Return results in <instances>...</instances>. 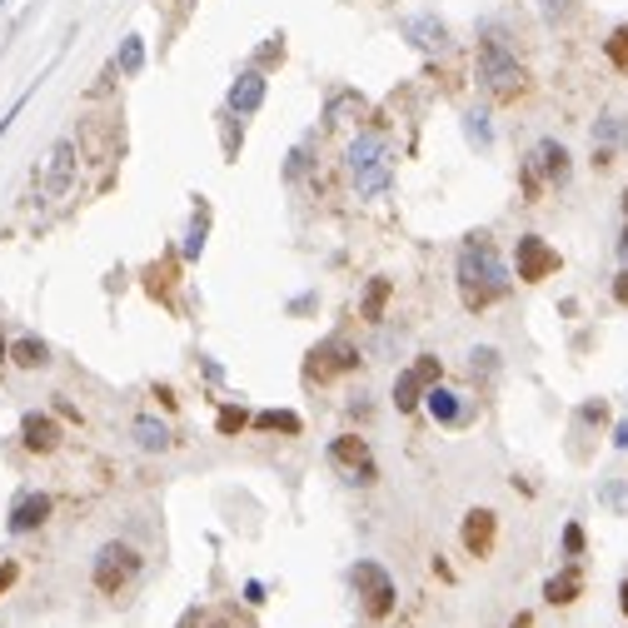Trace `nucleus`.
Instances as JSON below:
<instances>
[{
  "instance_id": "1",
  "label": "nucleus",
  "mask_w": 628,
  "mask_h": 628,
  "mask_svg": "<svg viewBox=\"0 0 628 628\" xmlns=\"http://www.w3.org/2000/svg\"><path fill=\"white\" fill-rule=\"evenodd\" d=\"M459 294L469 310H489L494 300H504L509 294V270L504 260H499L494 240L489 235H469L459 250Z\"/></svg>"
},
{
  "instance_id": "2",
  "label": "nucleus",
  "mask_w": 628,
  "mask_h": 628,
  "mask_svg": "<svg viewBox=\"0 0 628 628\" xmlns=\"http://www.w3.org/2000/svg\"><path fill=\"white\" fill-rule=\"evenodd\" d=\"M479 85H484V95H494V100H514V95L524 90V66H519L514 50L499 36L479 40Z\"/></svg>"
},
{
  "instance_id": "3",
  "label": "nucleus",
  "mask_w": 628,
  "mask_h": 628,
  "mask_svg": "<svg viewBox=\"0 0 628 628\" xmlns=\"http://www.w3.org/2000/svg\"><path fill=\"white\" fill-rule=\"evenodd\" d=\"M349 175H355V190L359 195H385L389 190V145L385 135L365 130L355 145H349Z\"/></svg>"
},
{
  "instance_id": "4",
  "label": "nucleus",
  "mask_w": 628,
  "mask_h": 628,
  "mask_svg": "<svg viewBox=\"0 0 628 628\" xmlns=\"http://www.w3.org/2000/svg\"><path fill=\"white\" fill-rule=\"evenodd\" d=\"M349 583L359 589L369 619H389V609H394V579H389V569H379L375 559H359L355 569H349Z\"/></svg>"
},
{
  "instance_id": "5",
  "label": "nucleus",
  "mask_w": 628,
  "mask_h": 628,
  "mask_svg": "<svg viewBox=\"0 0 628 628\" xmlns=\"http://www.w3.org/2000/svg\"><path fill=\"white\" fill-rule=\"evenodd\" d=\"M140 569H145V559L130 544H105L100 553H95V589H100V593H120Z\"/></svg>"
},
{
  "instance_id": "6",
  "label": "nucleus",
  "mask_w": 628,
  "mask_h": 628,
  "mask_svg": "<svg viewBox=\"0 0 628 628\" xmlns=\"http://www.w3.org/2000/svg\"><path fill=\"white\" fill-rule=\"evenodd\" d=\"M355 365H359V349L349 345V339H324V345H314L310 359H304V379H314V385H329V379L349 375Z\"/></svg>"
},
{
  "instance_id": "7",
  "label": "nucleus",
  "mask_w": 628,
  "mask_h": 628,
  "mask_svg": "<svg viewBox=\"0 0 628 628\" xmlns=\"http://www.w3.org/2000/svg\"><path fill=\"white\" fill-rule=\"evenodd\" d=\"M524 180H529V200L539 195V185H563L569 180V150H563L559 140H539L534 145V160H529V170H524Z\"/></svg>"
},
{
  "instance_id": "8",
  "label": "nucleus",
  "mask_w": 628,
  "mask_h": 628,
  "mask_svg": "<svg viewBox=\"0 0 628 628\" xmlns=\"http://www.w3.org/2000/svg\"><path fill=\"white\" fill-rule=\"evenodd\" d=\"M329 459L355 479V484H375V474H379L375 469V454H369V444L359 439V434H339V439L329 444Z\"/></svg>"
},
{
  "instance_id": "9",
  "label": "nucleus",
  "mask_w": 628,
  "mask_h": 628,
  "mask_svg": "<svg viewBox=\"0 0 628 628\" xmlns=\"http://www.w3.org/2000/svg\"><path fill=\"white\" fill-rule=\"evenodd\" d=\"M514 274H519V280H529V284L559 274V250H549L539 235H524V240H519V250H514Z\"/></svg>"
},
{
  "instance_id": "10",
  "label": "nucleus",
  "mask_w": 628,
  "mask_h": 628,
  "mask_svg": "<svg viewBox=\"0 0 628 628\" xmlns=\"http://www.w3.org/2000/svg\"><path fill=\"white\" fill-rule=\"evenodd\" d=\"M70 185H76V140H56L46 165V195L50 200H66Z\"/></svg>"
},
{
  "instance_id": "11",
  "label": "nucleus",
  "mask_w": 628,
  "mask_h": 628,
  "mask_svg": "<svg viewBox=\"0 0 628 628\" xmlns=\"http://www.w3.org/2000/svg\"><path fill=\"white\" fill-rule=\"evenodd\" d=\"M459 539H464V549H469L474 559H489V553H494V539H499L494 509H469V519H464Z\"/></svg>"
},
{
  "instance_id": "12",
  "label": "nucleus",
  "mask_w": 628,
  "mask_h": 628,
  "mask_svg": "<svg viewBox=\"0 0 628 628\" xmlns=\"http://www.w3.org/2000/svg\"><path fill=\"white\" fill-rule=\"evenodd\" d=\"M20 439H26L30 454H50L60 444V424L50 419V414H26V419H20Z\"/></svg>"
},
{
  "instance_id": "13",
  "label": "nucleus",
  "mask_w": 628,
  "mask_h": 628,
  "mask_svg": "<svg viewBox=\"0 0 628 628\" xmlns=\"http://www.w3.org/2000/svg\"><path fill=\"white\" fill-rule=\"evenodd\" d=\"M264 90H270V85H264L260 70H244V76L230 85V115H254L264 105Z\"/></svg>"
},
{
  "instance_id": "14",
  "label": "nucleus",
  "mask_w": 628,
  "mask_h": 628,
  "mask_svg": "<svg viewBox=\"0 0 628 628\" xmlns=\"http://www.w3.org/2000/svg\"><path fill=\"white\" fill-rule=\"evenodd\" d=\"M50 519V494H20L15 509H10V534H26V529H40Z\"/></svg>"
},
{
  "instance_id": "15",
  "label": "nucleus",
  "mask_w": 628,
  "mask_h": 628,
  "mask_svg": "<svg viewBox=\"0 0 628 628\" xmlns=\"http://www.w3.org/2000/svg\"><path fill=\"white\" fill-rule=\"evenodd\" d=\"M609 145H613V150H623V145H628L623 115H603V120L593 125V165H609Z\"/></svg>"
},
{
  "instance_id": "16",
  "label": "nucleus",
  "mask_w": 628,
  "mask_h": 628,
  "mask_svg": "<svg viewBox=\"0 0 628 628\" xmlns=\"http://www.w3.org/2000/svg\"><path fill=\"white\" fill-rule=\"evenodd\" d=\"M404 36H409L419 50H444V46H449V36H444V26H439L434 15H414V20H404Z\"/></svg>"
},
{
  "instance_id": "17",
  "label": "nucleus",
  "mask_w": 628,
  "mask_h": 628,
  "mask_svg": "<svg viewBox=\"0 0 628 628\" xmlns=\"http://www.w3.org/2000/svg\"><path fill=\"white\" fill-rule=\"evenodd\" d=\"M10 359H15L20 369H46L50 365V349H46V339H40V335H26V339L10 345Z\"/></svg>"
},
{
  "instance_id": "18",
  "label": "nucleus",
  "mask_w": 628,
  "mask_h": 628,
  "mask_svg": "<svg viewBox=\"0 0 628 628\" xmlns=\"http://www.w3.org/2000/svg\"><path fill=\"white\" fill-rule=\"evenodd\" d=\"M424 399V379L414 375V369H404L399 379H394V409L399 414H414V404Z\"/></svg>"
},
{
  "instance_id": "19",
  "label": "nucleus",
  "mask_w": 628,
  "mask_h": 628,
  "mask_svg": "<svg viewBox=\"0 0 628 628\" xmlns=\"http://www.w3.org/2000/svg\"><path fill=\"white\" fill-rule=\"evenodd\" d=\"M579 589H583L579 569H563V573H553V579L544 583V599L549 603H573V599H579Z\"/></svg>"
},
{
  "instance_id": "20",
  "label": "nucleus",
  "mask_w": 628,
  "mask_h": 628,
  "mask_svg": "<svg viewBox=\"0 0 628 628\" xmlns=\"http://www.w3.org/2000/svg\"><path fill=\"white\" fill-rule=\"evenodd\" d=\"M254 429H264V434H300L304 424H300V414L294 409H264V414H254Z\"/></svg>"
},
{
  "instance_id": "21",
  "label": "nucleus",
  "mask_w": 628,
  "mask_h": 628,
  "mask_svg": "<svg viewBox=\"0 0 628 628\" xmlns=\"http://www.w3.org/2000/svg\"><path fill=\"white\" fill-rule=\"evenodd\" d=\"M385 304H389V280L379 274V280H369V290H365V304H359V314H365L369 324H379V319H385Z\"/></svg>"
},
{
  "instance_id": "22",
  "label": "nucleus",
  "mask_w": 628,
  "mask_h": 628,
  "mask_svg": "<svg viewBox=\"0 0 628 628\" xmlns=\"http://www.w3.org/2000/svg\"><path fill=\"white\" fill-rule=\"evenodd\" d=\"M135 444H140V449H150V454H165V449H170L165 424H160V419H135Z\"/></svg>"
},
{
  "instance_id": "23",
  "label": "nucleus",
  "mask_w": 628,
  "mask_h": 628,
  "mask_svg": "<svg viewBox=\"0 0 628 628\" xmlns=\"http://www.w3.org/2000/svg\"><path fill=\"white\" fill-rule=\"evenodd\" d=\"M429 414H434L439 424H454L464 409H459V399H454L449 389H439V385H434V389H429Z\"/></svg>"
},
{
  "instance_id": "24",
  "label": "nucleus",
  "mask_w": 628,
  "mask_h": 628,
  "mask_svg": "<svg viewBox=\"0 0 628 628\" xmlns=\"http://www.w3.org/2000/svg\"><path fill=\"white\" fill-rule=\"evenodd\" d=\"M115 66H120L125 76H140V66H145V40H140V36H125L120 60H115Z\"/></svg>"
},
{
  "instance_id": "25",
  "label": "nucleus",
  "mask_w": 628,
  "mask_h": 628,
  "mask_svg": "<svg viewBox=\"0 0 628 628\" xmlns=\"http://www.w3.org/2000/svg\"><path fill=\"white\" fill-rule=\"evenodd\" d=\"M205 230H210V210L200 205L195 225H190V235H185V260H200V250H205Z\"/></svg>"
},
{
  "instance_id": "26",
  "label": "nucleus",
  "mask_w": 628,
  "mask_h": 628,
  "mask_svg": "<svg viewBox=\"0 0 628 628\" xmlns=\"http://www.w3.org/2000/svg\"><path fill=\"white\" fill-rule=\"evenodd\" d=\"M464 130H469V140L479 145V150H489V145H494V130H489V110H469V115H464Z\"/></svg>"
},
{
  "instance_id": "27",
  "label": "nucleus",
  "mask_w": 628,
  "mask_h": 628,
  "mask_svg": "<svg viewBox=\"0 0 628 628\" xmlns=\"http://www.w3.org/2000/svg\"><path fill=\"white\" fill-rule=\"evenodd\" d=\"M609 60H613L619 70H628V26H619V30L609 36Z\"/></svg>"
},
{
  "instance_id": "28",
  "label": "nucleus",
  "mask_w": 628,
  "mask_h": 628,
  "mask_svg": "<svg viewBox=\"0 0 628 628\" xmlns=\"http://www.w3.org/2000/svg\"><path fill=\"white\" fill-rule=\"evenodd\" d=\"M244 424H250V414H244V409H220V434H240Z\"/></svg>"
},
{
  "instance_id": "29",
  "label": "nucleus",
  "mask_w": 628,
  "mask_h": 628,
  "mask_svg": "<svg viewBox=\"0 0 628 628\" xmlns=\"http://www.w3.org/2000/svg\"><path fill=\"white\" fill-rule=\"evenodd\" d=\"M414 375L424 379V389H434V379H439V359H434V355H424L419 365H414Z\"/></svg>"
},
{
  "instance_id": "30",
  "label": "nucleus",
  "mask_w": 628,
  "mask_h": 628,
  "mask_svg": "<svg viewBox=\"0 0 628 628\" xmlns=\"http://www.w3.org/2000/svg\"><path fill=\"white\" fill-rule=\"evenodd\" d=\"M15 579H20V563L5 559V563H0V599H5V589H15Z\"/></svg>"
},
{
  "instance_id": "31",
  "label": "nucleus",
  "mask_w": 628,
  "mask_h": 628,
  "mask_svg": "<svg viewBox=\"0 0 628 628\" xmlns=\"http://www.w3.org/2000/svg\"><path fill=\"white\" fill-rule=\"evenodd\" d=\"M563 549H569V553H583V529H579V524L563 529Z\"/></svg>"
},
{
  "instance_id": "32",
  "label": "nucleus",
  "mask_w": 628,
  "mask_h": 628,
  "mask_svg": "<svg viewBox=\"0 0 628 628\" xmlns=\"http://www.w3.org/2000/svg\"><path fill=\"white\" fill-rule=\"evenodd\" d=\"M613 300H619V304H628V270L619 274V280H613Z\"/></svg>"
},
{
  "instance_id": "33",
  "label": "nucleus",
  "mask_w": 628,
  "mask_h": 628,
  "mask_svg": "<svg viewBox=\"0 0 628 628\" xmlns=\"http://www.w3.org/2000/svg\"><path fill=\"white\" fill-rule=\"evenodd\" d=\"M244 599H250V603H264V583H244Z\"/></svg>"
},
{
  "instance_id": "34",
  "label": "nucleus",
  "mask_w": 628,
  "mask_h": 628,
  "mask_svg": "<svg viewBox=\"0 0 628 628\" xmlns=\"http://www.w3.org/2000/svg\"><path fill=\"white\" fill-rule=\"evenodd\" d=\"M613 444H619V449H628V424H619V429H613Z\"/></svg>"
},
{
  "instance_id": "35",
  "label": "nucleus",
  "mask_w": 628,
  "mask_h": 628,
  "mask_svg": "<svg viewBox=\"0 0 628 628\" xmlns=\"http://www.w3.org/2000/svg\"><path fill=\"white\" fill-rule=\"evenodd\" d=\"M619 603H623V613H628V579H623V589H619Z\"/></svg>"
},
{
  "instance_id": "36",
  "label": "nucleus",
  "mask_w": 628,
  "mask_h": 628,
  "mask_svg": "<svg viewBox=\"0 0 628 628\" xmlns=\"http://www.w3.org/2000/svg\"><path fill=\"white\" fill-rule=\"evenodd\" d=\"M0 359H10V349H5V329H0Z\"/></svg>"
},
{
  "instance_id": "37",
  "label": "nucleus",
  "mask_w": 628,
  "mask_h": 628,
  "mask_svg": "<svg viewBox=\"0 0 628 628\" xmlns=\"http://www.w3.org/2000/svg\"><path fill=\"white\" fill-rule=\"evenodd\" d=\"M623 210H628V195H623Z\"/></svg>"
},
{
  "instance_id": "38",
  "label": "nucleus",
  "mask_w": 628,
  "mask_h": 628,
  "mask_svg": "<svg viewBox=\"0 0 628 628\" xmlns=\"http://www.w3.org/2000/svg\"><path fill=\"white\" fill-rule=\"evenodd\" d=\"M623 244H628V235H623Z\"/></svg>"
}]
</instances>
